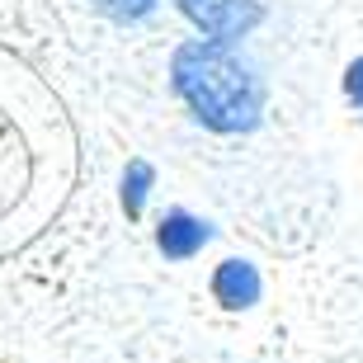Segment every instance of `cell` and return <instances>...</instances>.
Returning a JSON list of instances; mask_svg holds the SVG:
<instances>
[{"mask_svg":"<svg viewBox=\"0 0 363 363\" xmlns=\"http://www.w3.org/2000/svg\"><path fill=\"white\" fill-rule=\"evenodd\" d=\"M170 85L213 133H250L264 113V85L227 43L194 38L170 57Z\"/></svg>","mask_w":363,"mask_h":363,"instance_id":"6da1fadb","label":"cell"},{"mask_svg":"<svg viewBox=\"0 0 363 363\" xmlns=\"http://www.w3.org/2000/svg\"><path fill=\"white\" fill-rule=\"evenodd\" d=\"M175 5L208 33V43H236L264 19L259 0H175Z\"/></svg>","mask_w":363,"mask_h":363,"instance_id":"7a4b0ae2","label":"cell"},{"mask_svg":"<svg viewBox=\"0 0 363 363\" xmlns=\"http://www.w3.org/2000/svg\"><path fill=\"white\" fill-rule=\"evenodd\" d=\"M208 241H213V227L203 217L184 213V208H170L161 217V227H156V250L165 259H194Z\"/></svg>","mask_w":363,"mask_h":363,"instance_id":"3957f363","label":"cell"},{"mask_svg":"<svg viewBox=\"0 0 363 363\" xmlns=\"http://www.w3.org/2000/svg\"><path fill=\"white\" fill-rule=\"evenodd\" d=\"M259 293H264V283H259V269L250 259H222L213 274V297L222 307L241 311V307H255Z\"/></svg>","mask_w":363,"mask_h":363,"instance_id":"277c9868","label":"cell"},{"mask_svg":"<svg viewBox=\"0 0 363 363\" xmlns=\"http://www.w3.org/2000/svg\"><path fill=\"white\" fill-rule=\"evenodd\" d=\"M151 184H156V170H151L147 161H128L123 165V213H128V222H137V217L147 213V199H151Z\"/></svg>","mask_w":363,"mask_h":363,"instance_id":"5b68a950","label":"cell"},{"mask_svg":"<svg viewBox=\"0 0 363 363\" xmlns=\"http://www.w3.org/2000/svg\"><path fill=\"white\" fill-rule=\"evenodd\" d=\"M99 14H108L113 24H137V19H147L156 10V0H90Z\"/></svg>","mask_w":363,"mask_h":363,"instance_id":"8992f818","label":"cell"},{"mask_svg":"<svg viewBox=\"0 0 363 363\" xmlns=\"http://www.w3.org/2000/svg\"><path fill=\"white\" fill-rule=\"evenodd\" d=\"M345 94H350V104L363 113V57L350 62V71H345Z\"/></svg>","mask_w":363,"mask_h":363,"instance_id":"52a82bcc","label":"cell"}]
</instances>
